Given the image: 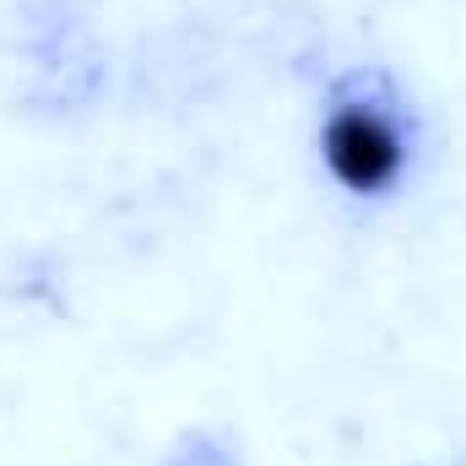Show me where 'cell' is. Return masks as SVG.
Here are the masks:
<instances>
[{
	"mask_svg": "<svg viewBox=\"0 0 466 466\" xmlns=\"http://www.w3.org/2000/svg\"><path fill=\"white\" fill-rule=\"evenodd\" d=\"M315 157L342 201L385 207L418 179L423 125L385 71L352 66L326 87L320 125H315Z\"/></svg>",
	"mask_w": 466,
	"mask_h": 466,
	"instance_id": "1",
	"label": "cell"
}]
</instances>
